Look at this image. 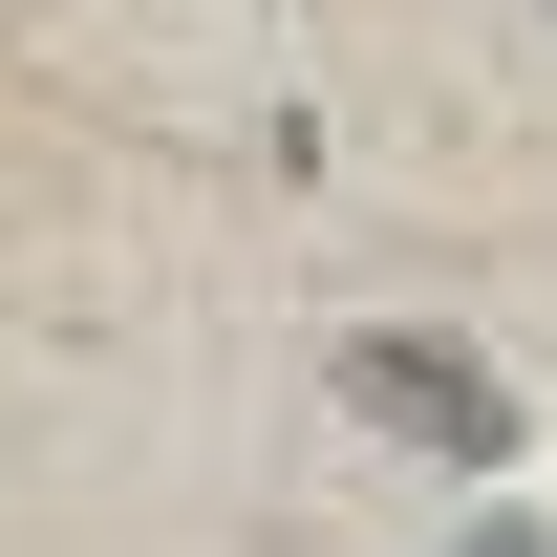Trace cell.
Wrapping results in <instances>:
<instances>
[{
    "instance_id": "6da1fadb",
    "label": "cell",
    "mask_w": 557,
    "mask_h": 557,
    "mask_svg": "<svg viewBox=\"0 0 557 557\" xmlns=\"http://www.w3.org/2000/svg\"><path fill=\"white\" fill-rule=\"evenodd\" d=\"M344 386H364L386 429H429V450H515V386H493V364H450L429 322H364V344H344Z\"/></svg>"
}]
</instances>
